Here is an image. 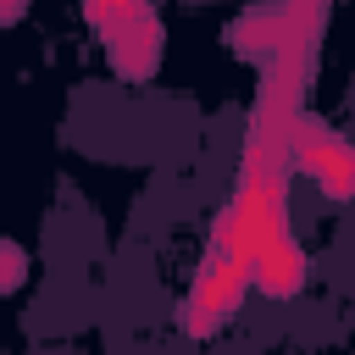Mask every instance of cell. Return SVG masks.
<instances>
[{
    "label": "cell",
    "mask_w": 355,
    "mask_h": 355,
    "mask_svg": "<svg viewBox=\"0 0 355 355\" xmlns=\"http://www.w3.org/2000/svg\"><path fill=\"white\" fill-rule=\"evenodd\" d=\"M83 17H89V28H100L116 78H128V83L155 78V67H161V22H155V11L144 0H89Z\"/></svg>",
    "instance_id": "obj_1"
},
{
    "label": "cell",
    "mask_w": 355,
    "mask_h": 355,
    "mask_svg": "<svg viewBox=\"0 0 355 355\" xmlns=\"http://www.w3.org/2000/svg\"><path fill=\"white\" fill-rule=\"evenodd\" d=\"M244 294H250V266H244L233 250L205 244L200 272H194V288H189V305H183V333H189V338L222 333V322L244 305Z\"/></svg>",
    "instance_id": "obj_2"
},
{
    "label": "cell",
    "mask_w": 355,
    "mask_h": 355,
    "mask_svg": "<svg viewBox=\"0 0 355 355\" xmlns=\"http://www.w3.org/2000/svg\"><path fill=\"white\" fill-rule=\"evenodd\" d=\"M288 166L311 172L327 200H355V144L333 133L322 116H300L288 133Z\"/></svg>",
    "instance_id": "obj_3"
},
{
    "label": "cell",
    "mask_w": 355,
    "mask_h": 355,
    "mask_svg": "<svg viewBox=\"0 0 355 355\" xmlns=\"http://www.w3.org/2000/svg\"><path fill=\"white\" fill-rule=\"evenodd\" d=\"M305 277H311V255L300 250L294 233H283L250 255V288H261L266 300H294L305 288Z\"/></svg>",
    "instance_id": "obj_4"
},
{
    "label": "cell",
    "mask_w": 355,
    "mask_h": 355,
    "mask_svg": "<svg viewBox=\"0 0 355 355\" xmlns=\"http://www.w3.org/2000/svg\"><path fill=\"white\" fill-rule=\"evenodd\" d=\"M277 44H283V33H277V11H244L239 22H233V50L244 55V61H272L277 55Z\"/></svg>",
    "instance_id": "obj_5"
},
{
    "label": "cell",
    "mask_w": 355,
    "mask_h": 355,
    "mask_svg": "<svg viewBox=\"0 0 355 355\" xmlns=\"http://www.w3.org/2000/svg\"><path fill=\"white\" fill-rule=\"evenodd\" d=\"M322 22H327V6H322V0H294V6H277V33H283V44H305V50H316ZM283 44H277V50H283Z\"/></svg>",
    "instance_id": "obj_6"
},
{
    "label": "cell",
    "mask_w": 355,
    "mask_h": 355,
    "mask_svg": "<svg viewBox=\"0 0 355 355\" xmlns=\"http://www.w3.org/2000/svg\"><path fill=\"white\" fill-rule=\"evenodd\" d=\"M28 283V255L11 244V239H0V294H11V288H22Z\"/></svg>",
    "instance_id": "obj_7"
},
{
    "label": "cell",
    "mask_w": 355,
    "mask_h": 355,
    "mask_svg": "<svg viewBox=\"0 0 355 355\" xmlns=\"http://www.w3.org/2000/svg\"><path fill=\"white\" fill-rule=\"evenodd\" d=\"M17 17H22V6H0V28H6V22H17Z\"/></svg>",
    "instance_id": "obj_8"
}]
</instances>
